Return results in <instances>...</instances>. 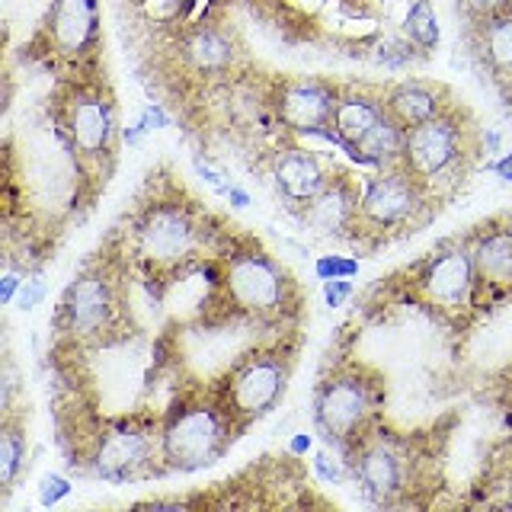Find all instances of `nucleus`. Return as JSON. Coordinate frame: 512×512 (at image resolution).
Returning <instances> with one entry per match:
<instances>
[{"instance_id": "obj_1", "label": "nucleus", "mask_w": 512, "mask_h": 512, "mask_svg": "<svg viewBox=\"0 0 512 512\" xmlns=\"http://www.w3.org/2000/svg\"><path fill=\"white\" fill-rule=\"evenodd\" d=\"M240 423L221 400H196L176 410L160 432V455L173 471H199L215 464L234 442Z\"/></svg>"}, {"instance_id": "obj_2", "label": "nucleus", "mask_w": 512, "mask_h": 512, "mask_svg": "<svg viewBox=\"0 0 512 512\" xmlns=\"http://www.w3.org/2000/svg\"><path fill=\"white\" fill-rule=\"evenodd\" d=\"M292 352L282 346L256 349L253 356L240 359L228 378L218 384V400L240 426L260 420L279 404L288 378H292Z\"/></svg>"}, {"instance_id": "obj_3", "label": "nucleus", "mask_w": 512, "mask_h": 512, "mask_svg": "<svg viewBox=\"0 0 512 512\" xmlns=\"http://www.w3.org/2000/svg\"><path fill=\"white\" fill-rule=\"evenodd\" d=\"M471 157L474 154L468 151V128H464L458 109L448 106L442 116L429 119L416 128H407L400 164L429 189V186L458 176V170H464L461 164Z\"/></svg>"}, {"instance_id": "obj_4", "label": "nucleus", "mask_w": 512, "mask_h": 512, "mask_svg": "<svg viewBox=\"0 0 512 512\" xmlns=\"http://www.w3.org/2000/svg\"><path fill=\"white\" fill-rule=\"evenodd\" d=\"M196 247H199L196 218L183 205L160 202L144 208L141 218L135 221V256L154 272L180 269L196 256Z\"/></svg>"}, {"instance_id": "obj_5", "label": "nucleus", "mask_w": 512, "mask_h": 512, "mask_svg": "<svg viewBox=\"0 0 512 512\" xmlns=\"http://www.w3.org/2000/svg\"><path fill=\"white\" fill-rule=\"evenodd\" d=\"M221 288L228 308L250 317H276L288 301V279L272 263V256L250 250L237 253L221 272Z\"/></svg>"}, {"instance_id": "obj_6", "label": "nucleus", "mask_w": 512, "mask_h": 512, "mask_svg": "<svg viewBox=\"0 0 512 512\" xmlns=\"http://www.w3.org/2000/svg\"><path fill=\"white\" fill-rule=\"evenodd\" d=\"M416 292L420 298L448 317L464 314L474 308L477 295V269L468 247H445L423 266L420 279H416Z\"/></svg>"}, {"instance_id": "obj_7", "label": "nucleus", "mask_w": 512, "mask_h": 512, "mask_svg": "<svg viewBox=\"0 0 512 512\" xmlns=\"http://www.w3.org/2000/svg\"><path fill=\"white\" fill-rule=\"evenodd\" d=\"M372 407V384H365L359 375H336L327 384H320L314 420L327 442H352L372 416Z\"/></svg>"}, {"instance_id": "obj_8", "label": "nucleus", "mask_w": 512, "mask_h": 512, "mask_svg": "<svg viewBox=\"0 0 512 512\" xmlns=\"http://www.w3.org/2000/svg\"><path fill=\"white\" fill-rule=\"evenodd\" d=\"M423 202H426V186L404 164H394L365 186L359 199V221L381 231L397 228V224L410 221L420 212Z\"/></svg>"}, {"instance_id": "obj_9", "label": "nucleus", "mask_w": 512, "mask_h": 512, "mask_svg": "<svg viewBox=\"0 0 512 512\" xmlns=\"http://www.w3.org/2000/svg\"><path fill=\"white\" fill-rule=\"evenodd\" d=\"M157 436H151V429H144L138 423L119 420L112 423L100 442H96V474L112 484H122V480H135L148 471V464L154 458Z\"/></svg>"}, {"instance_id": "obj_10", "label": "nucleus", "mask_w": 512, "mask_h": 512, "mask_svg": "<svg viewBox=\"0 0 512 512\" xmlns=\"http://www.w3.org/2000/svg\"><path fill=\"white\" fill-rule=\"evenodd\" d=\"M116 311H119L116 282L103 276V272H84V276H77L68 292H64V304H61L64 324L77 336H100L103 330H109Z\"/></svg>"}, {"instance_id": "obj_11", "label": "nucleus", "mask_w": 512, "mask_h": 512, "mask_svg": "<svg viewBox=\"0 0 512 512\" xmlns=\"http://www.w3.org/2000/svg\"><path fill=\"white\" fill-rule=\"evenodd\" d=\"M64 128L80 154L100 157L109 151L112 135H116V109L103 90H77L64 103Z\"/></svg>"}, {"instance_id": "obj_12", "label": "nucleus", "mask_w": 512, "mask_h": 512, "mask_svg": "<svg viewBox=\"0 0 512 512\" xmlns=\"http://www.w3.org/2000/svg\"><path fill=\"white\" fill-rule=\"evenodd\" d=\"M48 48L61 58H84L100 36V4L96 0H52L48 10Z\"/></svg>"}, {"instance_id": "obj_13", "label": "nucleus", "mask_w": 512, "mask_h": 512, "mask_svg": "<svg viewBox=\"0 0 512 512\" xmlns=\"http://www.w3.org/2000/svg\"><path fill=\"white\" fill-rule=\"evenodd\" d=\"M336 90L330 84H320V80H295V84H285L279 93V119L288 125L292 132H324L333 119L336 109Z\"/></svg>"}, {"instance_id": "obj_14", "label": "nucleus", "mask_w": 512, "mask_h": 512, "mask_svg": "<svg viewBox=\"0 0 512 512\" xmlns=\"http://www.w3.org/2000/svg\"><path fill=\"white\" fill-rule=\"evenodd\" d=\"M352 221H359V196L346 176L327 180V186L304 205V228L317 237L343 234Z\"/></svg>"}, {"instance_id": "obj_15", "label": "nucleus", "mask_w": 512, "mask_h": 512, "mask_svg": "<svg viewBox=\"0 0 512 512\" xmlns=\"http://www.w3.org/2000/svg\"><path fill=\"white\" fill-rule=\"evenodd\" d=\"M471 256L477 269V292H512V228H490L487 234H480Z\"/></svg>"}, {"instance_id": "obj_16", "label": "nucleus", "mask_w": 512, "mask_h": 512, "mask_svg": "<svg viewBox=\"0 0 512 512\" xmlns=\"http://www.w3.org/2000/svg\"><path fill=\"white\" fill-rule=\"evenodd\" d=\"M384 109L388 116L404 125V128H416L429 119L442 116L448 109V93L436 84H423V80H407V84L394 87L388 96H384Z\"/></svg>"}, {"instance_id": "obj_17", "label": "nucleus", "mask_w": 512, "mask_h": 512, "mask_svg": "<svg viewBox=\"0 0 512 512\" xmlns=\"http://www.w3.org/2000/svg\"><path fill=\"white\" fill-rule=\"evenodd\" d=\"M384 112H388V109H384V100H378V96L346 93V96L336 100L333 119L320 135H330L333 141H340L343 148L352 154V148H356V144L368 135V128H372L384 116Z\"/></svg>"}, {"instance_id": "obj_18", "label": "nucleus", "mask_w": 512, "mask_h": 512, "mask_svg": "<svg viewBox=\"0 0 512 512\" xmlns=\"http://www.w3.org/2000/svg\"><path fill=\"white\" fill-rule=\"evenodd\" d=\"M327 180V170L311 151H288L276 164V189L295 205H308L327 186Z\"/></svg>"}, {"instance_id": "obj_19", "label": "nucleus", "mask_w": 512, "mask_h": 512, "mask_svg": "<svg viewBox=\"0 0 512 512\" xmlns=\"http://www.w3.org/2000/svg\"><path fill=\"white\" fill-rule=\"evenodd\" d=\"M356 477L368 496H375V500H391V496L400 490V484H404L400 455L384 442L365 445L359 455V464H356Z\"/></svg>"}, {"instance_id": "obj_20", "label": "nucleus", "mask_w": 512, "mask_h": 512, "mask_svg": "<svg viewBox=\"0 0 512 512\" xmlns=\"http://www.w3.org/2000/svg\"><path fill=\"white\" fill-rule=\"evenodd\" d=\"M404 141H407V128L397 125L388 112L368 128V135L352 148V160L359 164H375V167H394L404 157Z\"/></svg>"}, {"instance_id": "obj_21", "label": "nucleus", "mask_w": 512, "mask_h": 512, "mask_svg": "<svg viewBox=\"0 0 512 512\" xmlns=\"http://www.w3.org/2000/svg\"><path fill=\"white\" fill-rule=\"evenodd\" d=\"M477 36H480V55L490 64V71L512 77V7L480 20Z\"/></svg>"}, {"instance_id": "obj_22", "label": "nucleus", "mask_w": 512, "mask_h": 512, "mask_svg": "<svg viewBox=\"0 0 512 512\" xmlns=\"http://www.w3.org/2000/svg\"><path fill=\"white\" fill-rule=\"evenodd\" d=\"M186 58L196 64L199 71H224L234 64V45L218 29H196L186 42Z\"/></svg>"}, {"instance_id": "obj_23", "label": "nucleus", "mask_w": 512, "mask_h": 512, "mask_svg": "<svg viewBox=\"0 0 512 512\" xmlns=\"http://www.w3.org/2000/svg\"><path fill=\"white\" fill-rule=\"evenodd\" d=\"M404 36L416 48H420V52H432V48H439L442 29H439V16H436V10H432L429 0H407Z\"/></svg>"}, {"instance_id": "obj_24", "label": "nucleus", "mask_w": 512, "mask_h": 512, "mask_svg": "<svg viewBox=\"0 0 512 512\" xmlns=\"http://www.w3.org/2000/svg\"><path fill=\"white\" fill-rule=\"evenodd\" d=\"M23 461H26V432L13 420H7L4 432H0V484L4 487L13 484Z\"/></svg>"}, {"instance_id": "obj_25", "label": "nucleus", "mask_w": 512, "mask_h": 512, "mask_svg": "<svg viewBox=\"0 0 512 512\" xmlns=\"http://www.w3.org/2000/svg\"><path fill=\"white\" fill-rule=\"evenodd\" d=\"M416 48L410 39H388V42H381L378 48V61H384L388 68H407V64L416 58Z\"/></svg>"}, {"instance_id": "obj_26", "label": "nucleus", "mask_w": 512, "mask_h": 512, "mask_svg": "<svg viewBox=\"0 0 512 512\" xmlns=\"http://www.w3.org/2000/svg\"><path fill=\"white\" fill-rule=\"evenodd\" d=\"M359 272V263L349 260V256H320L317 260V276L330 282V279H352Z\"/></svg>"}, {"instance_id": "obj_27", "label": "nucleus", "mask_w": 512, "mask_h": 512, "mask_svg": "<svg viewBox=\"0 0 512 512\" xmlns=\"http://www.w3.org/2000/svg\"><path fill=\"white\" fill-rule=\"evenodd\" d=\"M68 493H71V480H64L61 474H48L39 487V500H42V506H55Z\"/></svg>"}, {"instance_id": "obj_28", "label": "nucleus", "mask_w": 512, "mask_h": 512, "mask_svg": "<svg viewBox=\"0 0 512 512\" xmlns=\"http://www.w3.org/2000/svg\"><path fill=\"white\" fill-rule=\"evenodd\" d=\"M461 4L474 16V23H480V20H487V16H496L506 7H512V0H461Z\"/></svg>"}, {"instance_id": "obj_29", "label": "nucleus", "mask_w": 512, "mask_h": 512, "mask_svg": "<svg viewBox=\"0 0 512 512\" xmlns=\"http://www.w3.org/2000/svg\"><path fill=\"white\" fill-rule=\"evenodd\" d=\"M352 295V282L349 279H330L324 282V298L330 308H340V304Z\"/></svg>"}, {"instance_id": "obj_30", "label": "nucleus", "mask_w": 512, "mask_h": 512, "mask_svg": "<svg viewBox=\"0 0 512 512\" xmlns=\"http://www.w3.org/2000/svg\"><path fill=\"white\" fill-rule=\"evenodd\" d=\"M45 298V285L39 279H32V282H23L20 288V308L23 311H32V308H39Z\"/></svg>"}, {"instance_id": "obj_31", "label": "nucleus", "mask_w": 512, "mask_h": 512, "mask_svg": "<svg viewBox=\"0 0 512 512\" xmlns=\"http://www.w3.org/2000/svg\"><path fill=\"white\" fill-rule=\"evenodd\" d=\"M314 468H317V474H320V477L330 480V484H340V480H343V468H340V461H333L327 452H320V455H317Z\"/></svg>"}, {"instance_id": "obj_32", "label": "nucleus", "mask_w": 512, "mask_h": 512, "mask_svg": "<svg viewBox=\"0 0 512 512\" xmlns=\"http://www.w3.org/2000/svg\"><path fill=\"white\" fill-rule=\"evenodd\" d=\"M141 122L154 132V128H167L170 125V116H167L160 103H148V106H144V112H141Z\"/></svg>"}, {"instance_id": "obj_33", "label": "nucleus", "mask_w": 512, "mask_h": 512, "mask_svg": "<svg viewBox=\"0 0 512 512\" xmlns=\"http://www.w3.org/2000/svg\"><path fill=\"white\" fill-rule=\"evenodd\" d=\"M490 170H493L496 176H500L503 183H509V186H512V151H506V154L496 157L493 164H490Z\"/></svg>"}, {"instance_id": "obj_34", "label": "nucleus", "mask_w": 512, "mask_h": 512, "mask_svg": "<svg viewBox=\"0 0 512 512\" xmlns=\"http://www.w3.org/2000/svg\"><path fill=\"white\" fill-rule=\"evenodd\" d=\"M20 288H23V282L16 279L13 272H7V276H4V285H0V301L10 304V301H13V295L20 292Z\"/></svg>"}, {"instance_id": "obj_35", "label": "nucleus", "mask_w": 512, "mask_h": 512, "mask_svg": "<svg viewBox=\"0 0 512 512\" xmlns=\"http://www.w3.org/2000/svg\"><path fill=\"white\" fill-rule=\"evenodd\" d=\"M500 144H503V135L496 132V128H487V132H484V151L487 154H500Z\"/></svg>"}, {"instance_id": "obj_36", "label": "nucleus", "mask_w": 512, "mask_h": 512, "mask_svg": "<svg viewBox=\"0 0 512 512\" xmlns=\"http://www.w3.org/2000/svg\"><path fill=\"white\" fill-rule=\"evenodd\" d=\"M311 445H314V439L308 436V432H295V439L288 442V448H292L295 455H304V452H308Z\"/></svg>"}, {"instance_id": "obj_37", "label": "nucleus", "mask_w": 512, "mask_h": 512, "mask_svg": "<svg viewBox=\"0 0 512 512\" xmlns=\"http://www.w3.org/2000/svg\"><path fill=\"white\" fill-rule=\"evenodd\" d=\"M224 196L231 199V205H234V208H247V205H250V196H247L244 189H237V186H231L228 192H224Z\"/></svg>"}]
</instances>
